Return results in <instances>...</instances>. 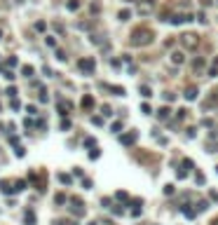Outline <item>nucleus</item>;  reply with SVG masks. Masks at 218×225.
<instances>
[{
    "instance_id": "obj_1",
    "label": "nucleus",
    "mask_w": 218,
    "mask_h": 225,
    "mask_svg": "<svg viewBox=\"0 0 218 225\" xmlns=\"http://www.w3.org/2000/svg\"><path fill=\"white\" fill-rule=\"evenodd\" d=\"M148 42H153V33L148 28H136L131 33V45H148Z\"/></svg>"
},
{
    "instance_id": "obj_2",
    "label": "nucleus",
    "mask_w": 218,
    "mask_h": 225,
    "mask_svg": "<svg viewBox=\"0 0 218 225\" xmlns=\"http://www.w3.org/2000/svg\"><path fill=\"white\" fill-rule=\"evenodd\" d=\"M181 42H183L185 49H197V45H200V38L195 35V33H183V35H181Z\"/></svg>"
},
{
    "instance_id": "obj_3",
    "label": "nucleus",
    "mask_w": 218,
    "mask_h": 225,
    "mask_svg": "<svg viewBox=\"0 0 218 225\" xmlns=\"http://www.w3.org/2000/svg\"><path fill=\"white\" fill-rule=\"evenodd\" d=\"M80 68L85 73H92L94 71V61H92V59H82V61H80Z\"/></svg>"
},
{
    "instance_id": "obj_4",
    "label": "nucleus",
    "mask_w": 218,
    "mask_h": 225,
    "mask_svg": "<svg viewBox=\"0 0 218 225\" xmlns=\"http://www.w3.org/2000/svg\"><path fill=\"white\" fill-rule=\"evenodd\" d=\"M185 99H188V101H192V99H197V87H192V84H190V87H188V89H185Z\"/></svg>"
},
{
    "instance_id": "obj_5",
    "label": "nucleus",
    "mask_w": 218,
    "mask_h": 225,
    "mask_svg": "<svg viewBox=\"0 0 218 225\" xmlns=\"http://www.w3.org/2000/svg\"><path fill=\"white\" fill-rule=\"evenodd\" d=\"M134 141H136V131H131V134L122 136V143H124V145H131V143H134Z\"/></svg>"
},
{
    "instance_id": "obj_6",
    "label": "nucleus",
    "mask_w": 218,
    "mask_h": 225,
    "mask_svg": "<svg viewBox=\"0 0 218 225\" xmlns=\"http://www.w3.org/2000/svg\"><path fill=\"white\" fill-rule=\"evenodd\" d=\"M171 61H174V63H183L185 61L183 52H174V54H171Z\"/></svg>"
},
{
    "instance_id": "obj_7",
    "label": "nucleus",
    "mask_w": 218,
    "mask_h": 225,
    "mask_svg": "<svg viewBox=\"0 0 218 225\" xmlns=\"http://www.w3.org/2000/svg\"><path fill=\"white\" fill-rule=\"evenodd\" d=\"M192 68H195V71H202V68H204V59H195Z\"/></svg>"
},
{
    "instance_id": "obj_8",
    "label": "nucleus",
    "mask_w": 218,
    "mask_h": 225,
    "mask_svg": "<svg viewBox=\"0 0 218 225\" xmlns=\"http://www.w3.org/2000/svg\"><path fill=\"white\" fill-rule=\"evenodd\" d=\"M169 113H171L169 108H159V113H157V115H159V120H166V117H169Z\"/></svg>"
},
{
    "instance_id": "obj_9",
    "label": "nucleus",
    "mask_w": 218,
    "mask_h": 225,
    "mask_svg": "<svg viewBox=\"0 0 218 225\" xmlns=\"http://www.w3.org/2000/svg\"><path fill=\"white\" fill-rule=\"evenodd\" d=\"M141 96H146V99L153 96V94H150V87H141Z\"/></svg>"
},
{
    "instance_id": "obj_10",
    "label": "nucleus",
    "mask_w": 218,
    "mask_h": 225,
    "mask_svg": "<svg viewBox=\"0 0 218 225\" xmlns=\"http://www.w3.org/2000/svg\"><path fill=\"white\" fill-rule=\"evenodd\" d=\"M129 17H131V12H129V9H124V12H120V19H122V21H127Z\"/></svg>"
},
{
    "instance_id": "obj_11",
    "label": "nucleus",
    "mask_w": 218,
    "mask_h": 225,
    "mask_svg": "<svg viewBox=\"0 0 218 225\" xmlns=\"http://www.w3.org/2000/svg\"><path fill=\"white\" fill-rule=\"evenodd\" d=\"M78 7H80L78 0H70V2H68V9H78Z\"/></svg>"
},
{
    "instance_id": "obj_12",
    "label": "nucleus",
    "mask_w": 218,
    "mask_h": 225,
    "mask_svg": "<svg viewBox=\"0 0 218 225\" xmlns=\"http://www.w3.org/2000/svg\"><path fill=\"white\" fill-rule=\"evenodd\" d=\"M185 115H188V110H185V108H181V110H178V113H176V117H178V120H183Z\"/></svg>"
},
{
    "instance_id": "obj_13",
    "label": "nucleus",
    "mask_w": 218,
    "mask_h": 225,
    "mask_svg": "<svg viewBox=\"0 0 218 225\" xmlns=\"http://www.w3.org/2000/svg\"><path fill=\"white\" fill-rule=\"evenodd\" d=\"M188 169H192V162L190 160H183V171H188Z\"/></svg>"
},
{
    "instance_id": "obj_14",
    "label": "nucleus",
    "mask_w": 218,
    "mask_h": 225,
    "mask_svg": "<svg viewBox=\"0 0 218 225\" xmlns=\"http://www.w3.org/2000/svg\"><path fill=\"white\" fill-rule=\"evenodd\" d=\"M211 225H218V218H213V223H211Z\"/></svg>"
},
{
    "instance_id": "obj_15",
    "label": "nucleus",
    "mask_w": 218,
    "mask_h": 225,
    "mask_svg": "<svg viewBox=\"0 0 218 225\" xmlns=\"http://www.w3.org/2000/svg\"><path fill=\"white\" fill-rule=\"evenodd\" d=\"M127 2H131V0H127Z\"/></svg>"
}]
</instances>
